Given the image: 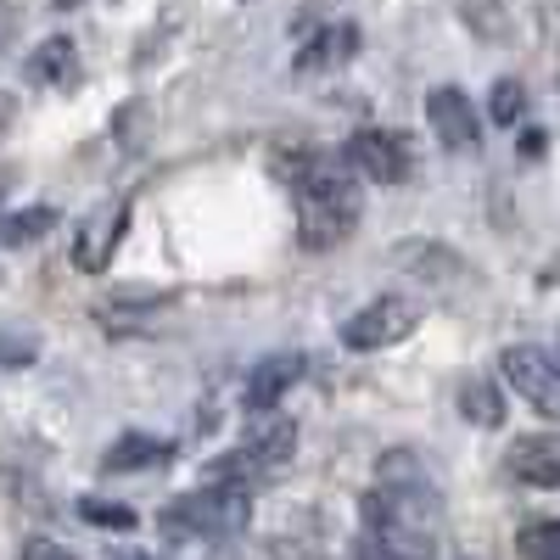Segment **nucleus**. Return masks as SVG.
Masks as SVG:
<instances>
[{
    "label": "nucleus",
    "instance_id": "f257e3e1",
    "mask_svg": "<svg viewBox=\"0 0 560 560\" xmlns=\"http://www.w3.org/2000/svg\"><path fill=\"white\" fill-rule=\"evenodd\" d=\"M275 174L287 179V191L298 202V242L308 253H325L353 236V224L364 213V197H359V168L348 163V152H308V147H292V152H275Z\"/></svg>",
    "mask_w": 560,
    "mask_h": 560
},
{
    "label": "nucleus",
    "instance_id": "f03ea898",
    "mask_svg": "<svg viewBox=\"0 0 560 560\" xmlns=\"http://www.w3.org/2000/svg\"><path fill=\"white\" fill-rule=\"evenodd\" d=\"M364 527L393 560H438V527H443V504L438 488H415V482H382L376 493H364Z\"/></svg>",
    "mask_w": 560,
    "mask_h": 560
},
{
    "label": "nucleus",
    "instance_id": "7ed1b4c3",
    "mask_svg": "<svg viewBox=\"0 0 560 560\" xmlns=\"http://www.w3.org/2000/svg\"><path fill=\"white\" fill-rule=\"evenodd\" d=\"M253 488H230V482H202L197 493H179L163 516L158 533L179 544H202V538H236L253 522Z\"/></svg>",
    "mask_w": 560,
    "mask_h": 560
},
{
    "label": "nucleus",
    "instance_id": "20e7f679",
    "mask_svg": "<svg viewBox=\"0 0 560 560\" xmlns=\"http://www.w3.org/2000/svg\"><path fill=\"white\" fill-rule=\"evenodd\" d=\"M292 454H298V420H269V427L247 432V443H242V448L219 454V459L208 465V471H202V482L258 488V482H269V477L287 471Z\"/></svg>",
    "mask_w": 560,
    "mask_h": 560
},
{
    "label": "nucleus",
    "instance_id": "39448f33",
    "mask_svg": "<svg viewBox=\"0 0 560 560\" xmlns=\"http://www.w3.org/2000/svg\"><path fill=\"white\" fill-rule=\"evenodd\" d=\"M420 331V303H409V298H370L364 308H353L348 319H342V348H353V353H382V348H398V342H409Z\"/></svg>",
    "mask_w": 560,
    "mask_h": 560
},
{
    "label": "nucleus",
    "instance_id": "423d86ee",
    "mask_svg": "<svg viewBox=\"0 0 560 560\" xmlns=\"http://www.w3.org/2000/svg\"><path fill=\"white\" fill-rule=\"evenodd\" d=\"M499 370H504V382L516 387V398H527L538 415L560 420V348L516 342V348L499 353Z\"/></svg>",
    "mask_w": 560,
    "mask_h": 560
},
{
    "label": "nucleus",
    "instance_id": "0eeeda50",
    "mask_svg": "<svg viewBox=\"0 0 560 560\" xmlns=\"http://www.w3.org/2000/svg\"><path fill=\"white\" fill-rule=\"evenodd\" d=\"M124 230H129V197H113V202H102V208H90L84 224L73 230V264H79L84 275L113 269V258H118V247H124Z\"/></svg>",
    "mask_w": 560,
    "mask_h": 560
},
{
    "label": "nucleus",
    "instance_id": "6e6552de",
    "mask_svg": "<svg viewBox=\"0 0 560 560\" xmlns=\"http://www.w3.org/2000/svg\"><path fill=\"white\" fill-rule=\"evenodd\" d=\"M427 124H432V135L443 140V152H477L482 147V118H477V107H471V96H465L459 84H438V90H427Z\"/></svg>",
    "mask_w": 560,
    "mask_h": 560
},
{
    "label": "nucleus",
    "instance_id": "1a4fd4ad",
    "mask_svg": "<svg viewBox=\"0 0 560 560\" xmlns=\"http://www.w3.org/2000/svg\"><path fill=\"white\" fill-rule=\"evenodd\" d=\"M348 163L370 179V185H398L409 174V140L398 129H359L348 140Z\"/></svg>",
    "mask_w": 560,
    "mask_h": 560
},
{
    "label": "nucleus",
    "instance_id": "9d476101",
    "mask_svg": "<svg viewBox=\"0 0 560 560\" xmlns=\"http://www.w3.org/2000/svg\"><path fill=\"white\" fill-rule=\"evenodd\" d=\"M303 353H264L253 370H247V393H242V409L247 415H269L280 398H287L298 382H303Z\"/></svg>",
    "mask_w": 560,
    "mask_h": 560
},
{
    "label": "nucleus",
    "instance_id": "9b49d317",
    "mask_svg": "<svg viewBox=\"0 0 560 560\" xmlns=\"http://www.w3.org/2000/svg\"><path fill=\"white\" fill-rule=\"evenodd\" d=\"M504 471L527 488H560V432H527L504 448Z\"/></svg>",
    "mask_w": 560,
    "mask_h": 560
},
{
    "label": "nucleus",
    "instance_id": "f8f14e48",
    "mask_svg": "<svg viewBox=\"0 0 560 560\" xmlns=\"http://www.w3.org/2000/svg\"><path fill=\"white\" fill-rule=\"evenodd\" d=\"M174 292H113L96 303V319L107 331H129V325H158L163 314H174Z\"/></svg>",
    "mask_w": 560,
    "mask_h": 560
},
{
    "label": "nucleus",
    "instance_id": "ddd939ff",
    "mask_svg": "<svg viewBox=\"0 0 560 560\" xmlns=\"http://www.w3.org/2000/svg\"><path fill=\"white\" fill-rule=\"evenodd\" d=\"M168 459H174V443H168V438L129 432V438H118V443L102 454V471H107V477H124V471H163Z\"/></svg>",
    "mask_w": 560,
    "mask_h": 560
},
{
    "label": "nucleus",
    "instance_id": "4468645a",
    "mask_svg": "<svg viewBox=\"0 0 560 560\" xmlns=\"http://www.w3.org/2000/svg\"><path fill=\"white\" fill-rule=\"evenodd\" d=\"M28 79L34 84H51V90H73L79 84V51L68 34H51L39 45V51L28 57Z\"/></svg>",
    "mask_w": 560,
    "mask_h": 560
},
{
    "label": "nucleus",
    "instance_id": "2eb2a0df",
    "mask_svg": "<svg viewBox=\"0 0 560 560\" xmlns=\"http://www.w3.org/2000/svg\"><path fill=\"white\" fill-rule=\"evenodd\" d=\"M359 51V28L353 23H325L319 34L303 39V51H298V68H342L348 57Z\"/></svg>",
    "mask_w": 560,
    "mask_h": 560
},
{
    "label": "nucleus",
    "instance_id": "dca6fc26",
    "mask_svg": "<svg viewBox=\"0 0 560 560\" xmlns=\"http://www.w3.org/2000/svg\"><path fill=\"white\" fill-rule=\"evenodd\" d=\"M459 415L471 420V427H488V432H493V427H504V398H499V387L471 376V382L459 387Z\"/></svg>",
    "mask_w": 560,
    "mask_h": 560
},
{
    "label": "nucleus",
    "instance_id": "f3484780",
    "mask_svg": "<svg viewBox=\"0 0 560 560\" xmlns=\"http://www.w3.org/2000/svg\"><path fill=\"white\" fill-rule=\"evenodd\" d=\"M45 230H57V208H23V213H7V219H0V247L39 242Z\"/></svg>",
    "mask_w": 560,
    "mask_h": 560
},
{
    "label": "nucleus",
    "instance_id": "a211bd4d",
    "mask_svg": "<svg viewBox=\"0 0 560 560\" xmlns=\"http://www.w3.org/2000/svg\"><path fill=\"white\" fill-rule=\"evenodd\" d=\"M522 113H527V90H522V79H499V84H493V96H488V118L510 129Z\"/></svg>",
    "mask_w": 560,
    "mask_h": 560
},
{
    "label": "nucleus",
    "instance_id": "6ab92c4d",
    "mask_svg": "<svg viewBox=\"0 0 560 560\" xmlns=\"http://www.w3.org/2000/svg\"><path fill=\"white\" fill-rule=\"evenodd\" d=\"M516 549H522V560H560V522H533V527H522Z\"/></svg>",
    "mask_w": 560,
    "mask_h": 560
},
{
    "label": "nucleus",
    "instance_id": "aec40b11",
    "mask_svg": "<svg viewBox=\"0 0 560 560\" xmlns=\"http://www.w3.org/2000/svg\"><path fill=\"white\" fill-rule=\"evenodd\" d=\"M79 516H84L90 527H118V533L135 527V510H129V504H113V499H79Z\"/></svg>",
    "mask_w": 560,
    "mask_h": 560
},
{
    "label": "nucleus",
    "instance_id": "412c9836",
    "mask_svg": "<svg viewBox=\"0 0 560 560\" xmlns=\"http://www.w3.org/2000/svg\"><path fill=\"white\" fill-rule=\"evenodd\" d=\"M34 359H39V342H34V337L0 331V370H28Z\"/></svg>",
    "mask_w": 560,
    "mask_h": 560
},
{
    "label": "nucleus",
    "instance_id": "4be33fe9",
    "mask_svg": "<svg viewBox=\"0 0 560 560\" xmlns=\"http://www.w3.org/2000/svg\"><path fill=\"white\" fill-rule=\"evenodd\" d=\"M18 560H79V555H73L68 544H57V538H39V533H34V538L18 544Z\"/></svg>",
    "mask_w": 560,
    "mask_h": 560
},
{
    "label": "nucleus",
    "instance_id": "5701e85b",
    "mask_svg": "<svg viewBox=\"0 0 560 560\" xmlns=\"http://www.w3.org/2000/svg\"><path fill=\"white\" fill-rule=\"evenodd\" d=\"M544 140H549L544 129H527L522 135V158H544Z\"/></svg>",
    "mask_w": 560,
    "mask_h": 560
},
{
    "label": "nucleus",
    "instance_id": "b1692460",
    "mask_svg": "<svg viewBox=\"0 0 560 560\" xmlns=\"http://www.w3.org/2000/svg\"><path fill=\"white\" fill-rule=\"evenodd\" d=\"M353 560H393V555H387L376 538H364V544H353Z\"/></svg>",
    "mask_w": 560,
    "mask_h": 560
},
{
    "label": "nucleus",
    "instance_id": "393cba45",
    "mask_svg": "<svg viewBox=\"0 0 560 560\" xmlns=\"http://www.w3.org/2000/svg\"><path fill=\"white\" fill-rule=\"evenodd\" d=\"M7 124H12V102H7V96H0V129H7Z\"/></svg>",
    "mask_w": 560,
    "mask_h": 560
},
{
    "label": "nucleus",
    "instance_id": "a878e982",
    "mask_svg": "<svg viewBox=\"0 0 560 560\" xmlns=\"http://www.w3.org/2000/svg\"><path fill=\"white\" fill-rule=\"evenodd\" d=\"M113 560H158V555H113Z\"/></svg>",
    "mask_w": 560,
    "mask_h": 560
},
{
    "label": "nucleus",
    "instance_id": "bb28decb",
    "mask_svg": "<svg viewBox=\"0 0 560 560\" xmlns=\"http://www.w3.org/2000/svg\"><path fill=\"white\" fill-rule=\"evenodd\" d=\"M57 7H62V12H68V7H79V0H57Z\"/></svg>",
    "mask_w": 560,
    "mask_h": 560
}]
</instances>
